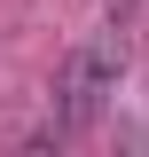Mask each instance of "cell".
Listing matches in <instances>:
<instances>
[{
  "instance_id": "7a4b0ae2",
  "label": "cell",
  "mask_w": 149,
  "mask_h": 157,
  "mask_svg": "<svg viewBox=\"0 0 149 157\" xmlns=\"http://www.w3.org/2000/svg\"><path fill=\"white\" fill-rule=\"evenodd\" d=\"M102 8H110V24H118V32H126V24H133V8H141V0H102Z\"/></svg>"
},
{
  "instance_id": "6da1fadb",
  "label": "cell",
  "mask_w": 149,
  "mask_h": 157,
  "mask_svg": "<svg viewBox=\"0 0 149 157\" xmlns=\"http://www.w3.org/2000/svg\"><path fill=\"white\" fill-rule=\"evenodd\" d=\"M118 71H126L118 24H110V32H94V39H78L71 55H63V71H55V141L86 134L94 118H102V102L118 94Z\"/></svg>"
}]
</instances>
